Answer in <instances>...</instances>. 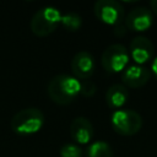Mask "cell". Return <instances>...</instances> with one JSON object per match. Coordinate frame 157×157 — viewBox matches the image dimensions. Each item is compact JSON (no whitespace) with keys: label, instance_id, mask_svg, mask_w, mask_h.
<instances>
[{"label":"cell","instance_id":"obj_1","mask_svg":"<svg viewBox=\"0 0 157 157\" xmlns=\"http://www.w3.org/2000/svg\"><path fill=\"white\" fill-rule=\"evenodd\" d=\"M47 92L53 102L60 105H66L81 94V81L74 75L60 72L49 80Z\"/></svg>","mask_w":157,"mask_h":157},{"label":"cell","instance_id":"obj_2","mask_svg":"<svg viewBox=\"0 0 157 157\" xmlns=\"http://www.w3.org/2000/svg\"><path fill=\"white\" fill-rule=\"evenodd\" d=\"M44 120V113L39 108L27 107L13 114L10 120V128L15 134L20 136H27L38 132L43 128Z\"/></svg>","mask_w":157,"mask_h":157},{"label":"cell","instance_id":"obj_3","mask_svg":"<svg viewBox=\"0 0 157 157\" xmlns=\"http://www.w3.org/2000/svg\"><path fill=\"white\" fill-rule=\"evenodd\" d=\"M61 21V11L52 5L38 9L31 18L29 28L33 34L38 37H45L53 33Z\"/></svg>","mask_w":157,"mask_h":157},{"label":"cell","instance_id":"obj_4","mask_svg":"<svg viewBox=\"0 0 157 157\" xmlns=\"http://www.w3.org/2000/svg\"><path fill=\"white\" fill-rule=\"evenodd\" d=\"M110 125L118 134L130 136L141 129L142 117L134 109H117L110 115Z\"/></svg>","mask_w":157,"mask_h":157},{"label":"cell","instance_id":"obj_5","mask_svg":"<svg viewBox=\"0 0 157 157\" xmlns=\"http://www.w3.org/2000/svg\"><path fill=\"white\" fill-rule=\"evenodd\" d=\"M129 60V50L120 43H113L108 45L101 55V64L103 69L110 74L123 71L128 66Z\"/></svg>","mask_w":157,"mask_h":157},{"label":"cell","instance_id":"obj_6","mask_svg":"<svg viewBox=\"0 0 157 157\" xmlns=\"http://www.w3.org/2000/svg\"><path fill=\"white\" fill-rule=\"evenodd\" d=\"M93 12L101 22L110 26H117L124 20V7L117 0H97Z\"/></svg>","mask_w":157,"mask_h":157},{"label":"cell","instance_id":"obj_7","mask_svg":"<svg viewBox=\"0 0 157 157\" xmlns=\"http://www.w3.org/2000/svg\"><path fill=\"white\" fill-rule=\"evenodd\" d=\"M125 26L130 31L144 32L153 25V12L146 6H137L129 11L124 21Z\"/></svg>","mask_w":157,"mask_h":157},{"label":"cell","instance_id":"obj_8","mask_svg":"<svg viewBox=\"0 0 157 157\" xmlns=\"http://www.w3.org/2000/svg\"><path fill=\"white\" fill-rule=\"evenodd\" d=\"M71 71L76 78L80 81L87 80L91 77L96 69V60L94 56L88 50H78L71 59L70 63Z\"/></svg>","mask_w":157,"mask_h":157},{"label":"cell","instance_id":"obj_9","mask_svg":"<svg viewBox=\"0 0 157 157\" xmlns=\"http://www.w3.org/2000/svg\"><path fill=\"white\" fill-rule=\"evenodd\" d=\"M129 55L134 59L135 64L144 65L153 59L155 45L145 36H136L131 39L129 45Z\"/></svg>","mask_w":157,"mask_h":157},{"label":"cell","instance_id":"obj_10","mask_svg":"<svg viewBox=\"0 0 157 157\" xmlns=\"http://www.w3.org/2000/svg\"><path fill=\"white\" fill-rule=\"evenodd\" d=\"M151 70L145 65L131 64L128 65L121 71V81L123 85L131 88H139L148 82L151 78Z\"/></svg>","mask_w":157,"mask_h":157},{"label":"cell","instance_id":"obj_11","mask_svg":"<svg viewBox=\"0 0 157 157\" xmlns=\"http://www.w3.org/2000/svg\"><path fill=\"white\" fill-rule=\"evenodd\" d=\"M69 132L75 144L86 145V144H90V141L92 140L94 129L88 118L83 115H78L71 120Z\"/></svg>","mask_w":157,"mask_h":157},{"label":"cell","instance_id":"obj_12","mask_svg":"<svg viewBox=\"0 0 157 157\" xmlns=\"http://www.w3.org/2000/svg\"><path fill=\"white\" fill-rule=\"evenodd\" d=\"M129 99L128 87L123 83H113L108 87L105 92V102L109 108L117 110L121 109Z\"/></svg>","mask_w":157,"mask_h":157},{"label":"cell","instance_id":"obj_13","mask_svg":"<svg viewBox=\"0 0 157 157\" xmlns=\"http://www.w3.org/2000/svg\"><path fill=\"white\" fill-rule=\"evenodd\" d=\"M85 157H113V148L104 140L90 142L85 151Z\"/></svg>","mask_w":157,"mask_h":157},{"label":"cell","instance_id":"obj_14","mask_svg":"<svg viewBox=\"0 0 157 157\" xmlns=\"http://www.w3.org/2000/svg\"><path fill=\"white\" fill-rule=\"evenodd\" d=\"M60 25L65 27L67 31H77L82 26V17L78 12L69 11V12L61 13Z\"/></svg>","mask_w":157,"mask_h":157},{"label":"cell","instance_id":"obj_15","mask_svg":"<svg viewBox=\"0 0 157 157\" xmlns=\"http://www.w3.org/2000/svg\"><path fill=\"white\" fill-rule=\"evenodd\" d=\"M60 157H83V150L75 142H65L59 148Z\"/></svg>","mask_w":157,"mask_h":157},{"label":"cell","instance_id":"obj_16","mask_svg":"<svg viewBox=\"0 0 157 157\" xmlns=\"http://www.w3.org/2000/svg\"><path fill=\"white\" fill-rule=\"evenodd\" d=\"M97 91V86L96 83L87 78V80H82L81 81V94L85 97H92Z\"/></svg>","mask_w":157,"mask_h":157},{"label":"cell","instance_id":"obj_17","mask_svg":"<svg viewBox=\"0 0 157 157\" xmlns=\"http://www.w3.org/2000/svg\"><path fill=\"white\" fill-rule=\"evenodd\" d=\"M126 29H128V28H126L125 23L121 22V23L114 26V34L118 36V37H121V36H124V34L126 33Z\"/></svg>","mask_w":157,"mask_h":157},{"label":"cell","instance_id":"obj_18","mask_svg":"<svg viewBox=\"0 0 157 157\" xmlns=\"http://www.w3.org/2000/svg\"><path fill=\"white\" fill-rule=\"evenodd\" d=\"M151 74L153 75V77L157 80V55L152 59V63H151Z\"/></svg>","mask_w":157,"mask_h":157},{"label":"cell","instance_id":"obj_19","mask_svg":"<svg viewBox=\"0 0 157 157\" xmlns=\"http://www.w3.org/2000/svg\"><path fill=\"white\" fill-rule=\"evenodd\" d=\"M150 7H151V11L157 15V0H151L150 1Z\"/></svg>","mask_w":157,"mask_h":157}]
</instances>
